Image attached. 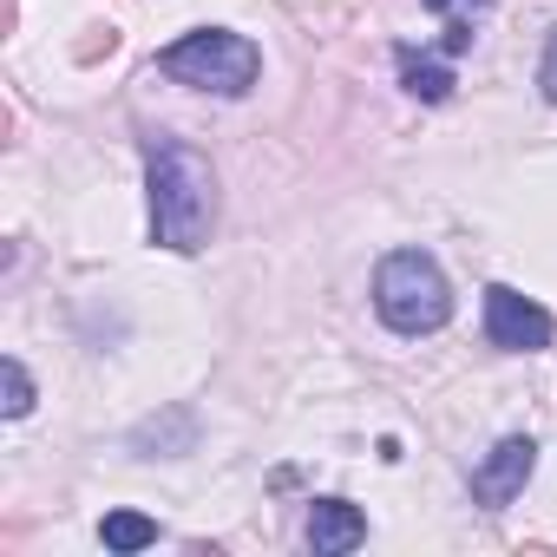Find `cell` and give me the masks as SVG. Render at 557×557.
Instances as JSON below:
<instances>
[{"instance_id":"obj_1","label":"cell","mask_w":557,"mask_h":557,"mask_svg":"<svg viewBox=\"0 0 557 557\" xmlns=\"http://www.w3.org/2000/svg\"><path fill=\"white\" fill-rule=\"evenodd\" d=\"M145 177H151V243L197 256L216 230V171L184 138H145Z\"/></svg>"},{"instance_id":"obj_2","label":"cell","mask_w":557,"mask_h":557,"mask_svg":"<svg viewBox=\"0 0 557 557\" xmlns=\"http://www.w3.org/2000/svg\"><path fill=\"white\" fill-rule=\"evenodd\" d=\"M374 309L394 335L413 342V335H440L453 322V289L426 249H394L374 269Z\"/></svg>"},{"instance_id":"obj_3","label":"cell","mask_w":557,"mask_h":557,"mask_svg":"<svg viewBox=\"0 0 557 557\" xmlns=\"http://www.w3.org/2000/svg\"><path fill=\"white\" fill-rule=\"evenodd\" d=\"M158 73L184 79V86H203V92H223V99H243L262 73V53H256V40L230 34V27H197V34H184L158 53Z\"/></svg>"},{"instance_id":"obj_4","label":"cell","mask_w":557,"mask_h":557,"mask_svg":"<svg viewBox=\"0 0 557 557\" xmlns=\"http://www.w3.org/2000/svg\"><path fill=\"white\" fill-rule=\"evenodd\" d=\"M550 335H557V322H550L531 296H518V289H505V283L485 289V342H492V348H505V355H544Z\"/></svg>"},{"instance_id":"obj_5","label":"cell","mask_w":557,"mask_h":557,"mask_svg":"<svg viewBox=\"0 0 557 557\" xmlns=\"http://www.w3.org/2000/svg\"><path fill=\"white\" fill-rule=\"evenodd\" d=\"M531 466H537V446L524 440V433H511V440H498L479 466H472V505H485V511H505L518 492H524V479H531Z\"/></svg>"},{"instance_id":"obj_6","label":"cell","mask_w":557,"mask_h":557,"mask_svg":"<svg viewBox=\"0 0 557 557\" xmlns=\"http://www.w3.org/2000/svg\"><path fill=\"white\" fill-rule=\"evenodd\" d=\"M361 544H368L361 505H348V498H315V505H309V550H315V557H348V550H361Z\"/></svg>"},{"instance_id":"obj_7","label":"cell","mask_w":557,"mask_h":557,"mask_svg":"<svg viewBox=\"0 0 557 557\" xmlns=\"http://www.w3.org/2000/svg\"><path fill=\"white\" fill-rule=\"evenodd\" d=\"M394 66H400V86H407L420 106H446V99H453V86H459V79H453V66H446V60H433V53H420V47H400V53H394Z\"/></svg>"},{"instance_id":"obj_8","label":"cell","mask_w":557,"mask_h":557,"mask_svg":"<svg viewBox=\"0 0 557 557\" xmlns=\"http://www.w3.org/2000/svg\"><path fill=\"white\" fill-rule=\"evenodd\" d=\"M132 446H138L145 459H158V453H164V459H171V453H190V446H197V413H190V407H171V420H164V426L145 420V426L132 433Z\"/></svg>"},{"instance_id":"obj_9","label":"cell","mask_w":557,"mask_h":557,"mask_svg":"<svg viewBox=\"0 0 557 557\" xmlns=\"http://www.w3.org/2000/svg\"><path fill=\"white\" fill-rule=\"evenodd\" d=\"M99 537H106V550H151L158 544V524L145 511H106Z\"/></svg>"},{"instance_id":"obj_10","label":"cell","mask_w":557,"mask_h":557,"mask_svg":"<svg viewBox=\"0 0 557 557\" xmlns=\"http://www.w3.org/2000/svg\"><path fill=\"white\" fill-rule=\"evenodd\" d=\"M0 381H8V400H0V413H8V420L34 413V381H27V368H21V361H0Z\"/></svg>"},{"instance_id":"obj_11","label":"cell","mask_w":557,"mask_h":557,"mask_svg":"<svg viewBox=\"0 0 557 557\" xmlns=\"http://www.w3.org/2000/svg\"><path fill=\"white\" fill-rule=\"evenodd\" d=\"M112 53H119V27H92V34L73 47V60H79V66H99V60H112Z\"/></svg>"},{"instance_id":"obj_12","label":"cell","mask_w":557,"mask_h":557,"mask_svg":"<svg viewBox=\"0 0 557 557\" xmlns=\"http://www.w3.org/2000/svg\"><path fill=\"white\" fill-rule=\"evenodd\" d=\"M420 8H426V14H446V21H479L492 0H420Z\"/></svg>"},{"instance_id":"obj_13","label":"cell","mask_w":557,"mask_h":557,"mask_svg":"<svg viewBox=\"0 0 557 557\" xmlns=\"http://www.w3.org/2000/svg\"><path fill=\"white\" fill-rule=\"evenodd\" d=\"M537 86H544V99L557 106V27H550V40H544V66H537Z\"/></svg>"},{"instance_id":"obj_14","label":"cell","mask_w":557,"mask_h":557,"mask_svg":"<svg viewBox=\"0 0 557 557\" xmlns=\"http://www.w3.org/2000/svg\"><path fill=\"white\" fill-rule=\"evenodd\" d=\"M472 47V21H446V40H440V53L453 60V53H466Z\"/></svg>"}]
</instances>
